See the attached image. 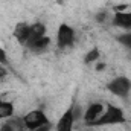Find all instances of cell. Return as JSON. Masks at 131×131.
I'll use <instances>...</instances> for the list:
<instances>
[{
  "instance_id": "obj_1",
  "label": "cell",
  "mask_w": 131,
  "mask_h": 131,
  "mask_svg": "<svg viewBox=\"0 0 131 131\" xmlns=\"http://www.w3.org/2000/svg\"><path fill=\"white\" fill-rule=\"evenodd\" d=\"M127 122V116H125V111L117 107V105H113V104H108L105 105V110L104 113L99 116V119L92 125V127H105V125H121V124H125Z\"/></svg>"
},
{
  "instance_id": "obj_2",
  "label": "cell",
  "mask_w": 131,
  "mask_h": 131,
  "mask_svg": "<svg viewBox=\"0 0 131 131\" xmlns=\"http://www.w3.org/2000/svg\"><path fill=\"white\" fill-rule=\"evenodd\" d=\"M21 122H23V127H25L26 131H35V130H38L40 127H43V125L50 124L47 114L43 110H38V108L28 111L21 117Z\"/></svg>"
},
{
  "instance_id": "obj_3",
  "label": "cell",
  "mask_w": 131,
  "mask_h": 131,
  "mask_svg": "<svg viewBox=\"0 0 131 131\" xmlns=\"http://www.w3.org/2000/svg\"><path fill=\"white\" fill-rule=\"evenodd\" d=\"M107 90L117 98H127L131 93V79L127 76H116L107 84Z\"/></svg>"
},
{
  "instance_id": "obj_4",
  "label": "cell",
  "mask_w": 131,
  "mask_h": 131,
  "mask_svg": "<svg viewBox=\"0 0 131 131\" xmlns=\"http://www.w3.org/2000/svg\"><path fill=\"white\" fill-rule=\"evenodd\" d=\"M78 113H79V108L76 110V107L72 104L64 113L60 116V119L57 121L55 131H73L76 117H78Z\"/></svg>"
},
{
  "instance_id": "obj_5",
  "label": "cell",
  "mask_w": 131,
  "mask_h": 131,
  "mask_svg": "<svg viewBox=\"0 0 131 131\" xmlns=\"http://www.w3.org/2000/svg\"><path fill=\"white\" fill-rule=\"evenodd\" d=\"M75 37H76L75 29L67 23H61L57 31V46L60 49L72 47L75 44Z\"/></svg>"
},
{
  "instance_id": "obj_6",
  "label": "cell",
  "mask_w": 131,
  "mask_h": 131,
  "mask_svg": "<svg viewBox=\"0 0 131 131\" xmlns=\"http://www.w3.org/2000/svg\"><path fill=\"white\" fill-rule=\"evenodd\" d=\"M104 110H105V105L102 102H92V104H89V107L82 113V119H84L85 125L92 127L99 119V116L104 113Z\"/></svg>"
},
{
  "instance_id": "obj_7",
  "label": "cell",
  "mask_w": 131,
  "mask_h": 131,
  "mask_svg": "<svg viewBox=\"0 0 131 131\" xmlns=\"http://www.w3.org/2000/svg\"><path fill=\"white\" fill-rule=\"evenodd\" d=\"M113 25L116 28L130 31L131 29V9L130 11H116L113 15Z\"/></svg>"
},
{
  "instance_id": "obj_8",
  "label": "cell",
  "mask_w": 131,
  "mask_h": 131,
  "mask_svg": "<svg viewBox=\"0 0 131 131\" xmlns=\"http://www.w3.org/2000/svg\"><path fill=\"white\" fill-rule=\"evenodd\" d=\"M29 34H31V25L29 23H18L14 29V38L18 41V44L26 46Z\"/></svg>"
},
{
  "instance_id": "obj_9",
  "label": "cell",
  "mask_w": 131,
  "mask_h": 131,
  "mask_svg": "<svg viewBox=\"0 0 131 131\" xmlns=\"http://www.w3.org/2000/svg\"><path fill=\"white\" fill-rule=\"evenodd\" d=\"M15 113V107L12 102L0 99V121H8L11 117H14Z\"/></svg>"
},
{
  "instance_id": "obj_10",
  "label": "cell",
  "mask_w": 131,
  "mask_h": 131,
  "mask_svg": "<svg viewBox=\"0 0 131 131\" xmlns=\"http://www.w3.org/2000/svg\"><path fill=\"white\" fill-rule=\"evenodd\" d=\"M49 44H50V38L47 37V35H44V37H41V38H38V40H35L32 41L29 46H26L31 52H35V53H41V52H44L47 47H49Z\"/></svg>"
},
{
  "instance_id": "obj_11",
  "label": "cell",
  "mask_w": 131,
  "mask_h": 131,
  "mask_svg": "<svg viewBox=\"0 0 131 131\" xmlns=\"http://www.w3.org/2000/svg\"><path fill=\"white\" fill-rule=\"evenodd\" d=\"M44 35H46V26L43 23H32L31 25V34H29V38H28L26 46H29L32 41L41 38V37H44Z\"/></svg>"
},
{
  "instance_id": "obj_12",
  "label": "cell",
  "mask_w": 131,
  "mask_h": 131,
  "mask_svg": "<svg viewBox=\"0 0 131 131\" xmlns=\"http://www.w3.org/2000/svg\"><path fill=\"white\" fill-rule=\"evenodd\" d=\"M99 58H101V50H99L98 47H93V49H90L85 55H84V64H93V63H96Z\"/></svg>"
},
{
  "instance_id": "obj_13",
  "label": "cell",
  "mask_w": 131,
  "mask_h": 131,
  "mask_svg": "<svg viewBox=\"0 0 131 131\" xmlns=\"http://www.w3.org/2000/svg\"><path fill=\"white\" fill-rule=\"evenodd\" d=\"M117 41H119L122 46H125L127 49L131 50V31H127L125 34L119 35V37H117Z\"/></svg>"
},
{
  "instance_id": "obj_14",
  "label": "cell",
  "mask_w": 131,
  "mask_h": 131,
  "mask_svg": "<svg viewBox=\"0 0 131 131\" xmlns=\"http://www.w3.org/2000/svg\"><path fill=\"white\" fill-rule=\"evenodd\" d=\"M0 64H8V53L3 47H0Z\"/></svg>"
},
{
  "instance_id": "obj_15",
  "label": "cell",
  "mask_w": 131,
  "mask_h": 131,
  "mask_svg": "<svg viewBox=\"0 0 131 131\" xmlns=\"http://www.w3.org/2000/svg\"><path fill=\"white\" fill-rule=\"evenodd\" d=\"M50 128H52V124H47V125H43V127H40L38 130H35V131H50Z\"/></svg>"
}]
</instances>
